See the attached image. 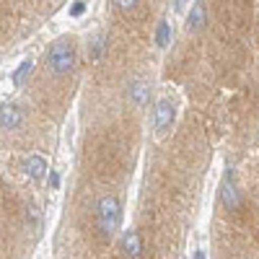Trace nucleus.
I'll return each mask as SVG.
<instances>
[{
  "label": "nucleus",
  "mask_w": 259,
  "mask_h": 259,
  "mask_svg": "<svg viewBox=\"0 0 259 259\" xmlns=\"http://www.w3.org/2000/svg\"><path fill=\"white\" fill-rule=\"evenodd\" d=\"M122 223V202L114 194H104L96 205V231L101 241H109Z\"/></svg>",
  "instance_id": "f257e3e1"
},
{
  "label": "nucleus",
  "mask_w": 259,
  "mask_h": 259,
  "mask_svg": "<svg viewBox=\"0 0 259 259\" xmlns=\"http://www.w3.org/2000/svg\"><path fill=\"white\" fill-rule=\"evenodd\" d=\"M75 62H78V55H75V45L70 39L52 41L47 55H45V65L50 68L52 75H68V73H73Z\"/></svg>",
  "instance_id": "f03ea898"
},
{
  "label": "nucleus",
  "mask_w": 259,
  "mask_h": 259,
  "mask_svg": "<svg viewBox=\"0 0 259 259\" xmlns=\"http://www.w3.org/2000/svg\"><path fill=\"white\" fill-rule=\"evenodd\" d=\"M221 205L228 210V212H236L241 207V192H239V184H236V174L228 168L226 177L221 182Z\"/></svg>",
  "instance_id": "7ed1b4c3"
},
{
  "label": "nucleus",
  "mask_w": 259,
  "mask_h": 259,
  "mask_svg": "<svg viewBox=\"0 0 259 259\" xmlns=\"http://www.w3.org/2000/svg\"><path fill=\"white\" fill-rule=\"evenodd\" d=\"M174 117H177V106L174 101H171L168 96L158 99L156 101V112H153V124H156V133L163 135L171 130V124H174Z\"/></svg>",
  "instance_id": "20e7f679"
},
{
  "label": "nucleus",
  "mask_w": 259,
  "mask_h": 259,
  "mask_svg": "<svg viewBox=\"0 0 259 259\" xmlns=\"http://www.w3.org/2000/svg\"><path fill=\"white\" fill-rule=\"evenodd\" d=\"M24 119H26V114L18 104H3L0 106V127L8 130V133L18 130L21 124H24Z\"/></svg>",
  "instance_id": "39448f33"
},
{
  "label": "nucleus",
  "mask_w": 259,
  "mask_h": 259,
  "mask_svg": "<svg viewBox=\"0 0 259 259\" xmlns=\"http://www.w3.org/2000/svg\"><path fill=\"white\" fill-rule=\"evenodd\" d=\"M127 96H130V104L138 106V109H143V106L150 101V83H148L145 78L130 80V85H127Z\"/></svg>",
  "instance_id": "423d86ee"
},
{
  "label": "nucleus",
  "mask_w": 259,
  "mask_h": 259,
  "mask_svg": "<svg viewBox=\"0 0 259 259\" xmlns=\"http://www.w3.org/2000/svg\"><path fill=\"white\" fill-rule=\"evenodd\" d=\"M119 251L124 256H130V259L143 256V239H140V233L138 231H124L122 239H119Z\"/></svg>",
  "instance_id": "0eeeda50"
},
{
  "label": "nucleus",
  "mask_w": 259,
  "mask_h": 259,
  "mask_svg": "<svg viewBox=\"0 0 259 259\" xmlns=\"http://www.w3.org/2000/svg\"><path fill=\"white\" fill-rule=\"evenodd\" d=\"M207 26V8L202 0H194L189 13H187V29L189 31H202Z\"/></svg>",
  "instance_id": "6e6552de"
},
{
  "label": "nucleus",
  "mask_w": 259,
  "mask_h": 259,
  "mask_svg": "<svg viewBox=\"0 0 259 259\" xmlns=\"http://www.w3.org/2000/svg\"><path fill=\"white\" fill-rule=\"evenodd\" d=\"M24 171L31 177V179H45L50 174V168H47V161L41 158V156H26L24 158Z\"/></svg>",
  "instance_id": "1a4fd4ad"
},
{
  "label": "nucleus",
  "mask_w": 259,
  "mask_h": 259,
  "mask_svg": "<svg viewBox=\"0 0 259 259\" xmlns=\"http://www.w3.org/2000/svg\"><path fill=\"white\" fill-rule=\"evenodd\" d=\"M104 50H106V34L99 31V34H94L91 45H89V55H91V60L99 62V60L104 57Z\"/></svg>",
  "instance_id": "9d476101"
},
{
  "label": "nucleus",
  "mask_w": 259,
  "mask_h": 259,
  "mask_svg": "<svg viewBox=\"0 0 259 259\" xmlns=\"http://www.w3.org/2000/svg\"><path fill=\"white\" fill-rule=\"evenodd\" d=\"M168 41H171V24H168V21H161L158 29H156V47L166 50Z\"/></svg>",
  "instance_id": "9b49d317"
},
{
  "label": "nucleus",
  "mask_w": 259,
  "mask_h": 259,
  "mask_svg": "<svg viewBox=\"0 0 259 259\" xmlns=\"http://www.w3.org/2000/svg\"><path fill=\"white\" fill-rule=\"evenodd\" d=\"M31 68H34L31 60H24V62H21L18 68H16V73H13V83H16V85H24L26 78L31 75Z\"/></svg>",
  "instance_id": "f8f14e48"
},
{
  "label": "nucleus",
  "mask_w": 259,
  "mask_h": 259,
  "mask_svg": "<svg viewBox=\"0 0 259 259\" xmlns=\"http://www.w3.org/2000/svg\"><path fill=\"white\" fill-rule=\"evenodd\" d=\"M112 3H114L122 13H130V11H135V8H138L140 0H112Z\"/></svg>",
  "instance_id": "ddd939ff"
},
{
  "label": "nucleus",
  "mask_w": 259,
  "mask_h": 259,
  "mask_svg": "<svg viewBox=\"0 0 259 259\" xmlns=\"http://www.w3.org/2000/svg\"><path fill=\"white\" fill-rule=\"evenodd\" d=\"M85 13V3H83V0H78V3H73V8H70V16L73 18H80Z\"/></svg>",
  "instance_id": "4468645a"
},
{
  "label": "nucleus",
  "mask_w": 259,
  "mask_h": 259,
  "mask_svg": "<svg viewBox=\"0 0 259 259\" xmlns=\"http://www.w3.org/2000/svg\"><path fill=\"white\" fill-rule=\"evenodd\" d=\"M57 184H60V177L52 171V174H50V187H57Z\"/></svg>",
  "instance_id": "2eb2a0df"
},
{
  "label": "nucleus",
  "mask_w": 259,
  "mask_h": 259,
  "mask_svg": "<svg viewBox=\"0 0 259 259\" xmlns=\"http://www.w3.org/2000/svg\"><path fill=\"white\" fill-rule=\"evenodd\" d=\"M184 3H187V0H177V6H174V8H177V11H179V8H182V6H184Z\"/></svg>",
  "instance_id": "dca6fc26"
}]
</instances>
